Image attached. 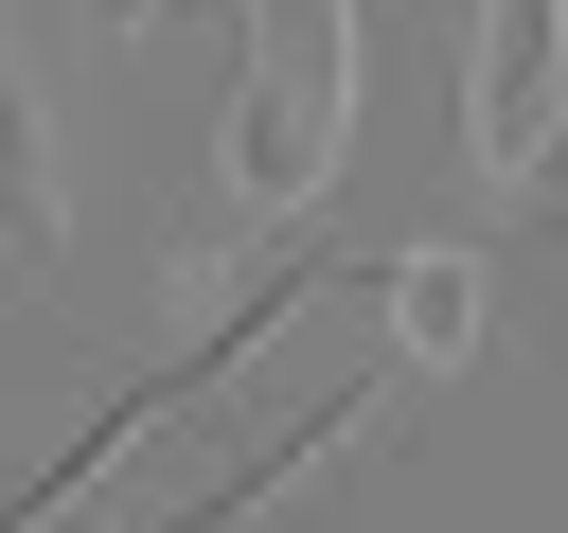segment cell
Instances as JSON below:
<instances>
[{
	"label": "cell",
	"mask_w": 568,
	"mask_h": 533,
	"mask_svg": "<svg viewBox=\"0 0 568 533\" xmlns=\"http://www.w3.org/2000/svg\"><path fill=\"white\" fill-rule=\"evenodd\" d=\"M355 142V0H248V71H231V195L302 213Z\"/></svg>",
	"instance_id": "6da1fadb"
},
{
	"label": "cell",
	"mask_w": 568,
	"mask_h": 533,
	"mask_svg": "<svg viewBox=\"0 0 568 533\" xmlns=\"http://www.w3.org/2000/svg\"><path fill=\"white\" fill-rule=\"evenodd\" d=\"M462 142L497 178L568 160V0H479V36H462Z\"/></svg>",
	"instance_id": "7a4b0ae2"
},
{
	"label": "cell",
	"mask_w": 568,
	"mask_h": 533,
	"mask_svg": "<svg viewBox=\"0 0 568 533\" xmlns=\"http://www.w3.org/2000/svg\"><path fill=\"white\" fill-rule=\"evenodd\" d=\"M373 302H390V355H426V373H462V355H479V266H462V249H408Z\"/></svg>",
	"instance_id": "3957f363"
},
{
	"label": "cell",
	"mask_w": 568,
	"mask_h": 533,
	"mask_svg": "<svg viewBox=\"0 0 568 533\" xmlns=\"http://www.w3.org/2000/svg\"><path fill=\"white\" fill-rule=\"evenodd\" d=\"M124 18H178V0H124Z\"/></svg>",
	"instance_id": "277c9868"
}]
</instances>
